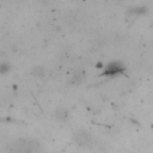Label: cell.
I'll list each match as a JSON object with an SVG mask.
<instances>
[{"label":"cell","instance_id":"obj_1","mask_svg":"<svg viewBox=\"0 0 153 153\" xmlns=\"http://www.w3.org/2000/svg\"><path fill=\"white\" fill-rule=\"evenodd\" d=\"M5 153H44L39 141L31 137H18L7 143Z\"/></svg>","mask_w":153,"mask_h":153},{"label":"cell","instance_id":"obj_2","mask_svg":"<svg viewBox=\"0 0 153 153\" xmlns=\"http://www.w3.org/2000/svg\"><path fill=\"white\" fill-rule=\"evenodd\" d=\"M73 139H74L75 145L81 146V147H86V146H90L92 143V135L86 129H79V130H76L74 133Z\"/></svg>","mask_w":153,"mask_h":153},{"label":"cell","instance_id":"obj_3","mask_svg":"<svg viewBox=\"0 0 153 153\" xmlns=\"http://www.w3.org/2000/svg\"><path fill=\"white\" fill-rule=\"evenodd\" d=\"M123 71H124V66H123L121 62H118V61H112V62H110V63L105 67V69H104V72H103V75L114 76V75H117V74L123 73Z\"/></svg>","mask_w":153,"mask_h":153},{"label":"cell","instance_id":"obj_4","mask_svg":"<svg viewBox=\"0 0 153 153\" xmlns=\"http://www.w3.org/2000/svg\"><path fill=\"white\" fill-rule=\"evenodd\" d=\"M68 117H69V112H68L67 109L60 108V109H57L56 112H55V118H56L59 122H65V121L68 120Z\"/></svg>","mask_w":153,"mask_h":153},{"label":"cell","instance_id":"obj_5","mask_svg":"<svg viewBox=\"0 0 153 153\" xmlns=\"http://www.w3.org/2000/svg\"><path fill=\"white\" fill-rule=\"evenodd\" d=\"M129 13H134V14H146L147 13V8L145 6H135L133 8L129 10Z\"/></svg>","mask_w":153,"mask_h":153},{"label":"cell","instance_id":"obj_6","mask_svg":"<svg viewBox=\"0 0 153 153\" xmlns=\"http://www.w3.org/2000/svg\"><path fill=\"white\" fill-rule=\"evenodd\" d=\"M8 69H10V68H8L7 65H1V66H0V73H6Z\"/></svg>","mask_w":153,"mask_h":153}]
</instances>
